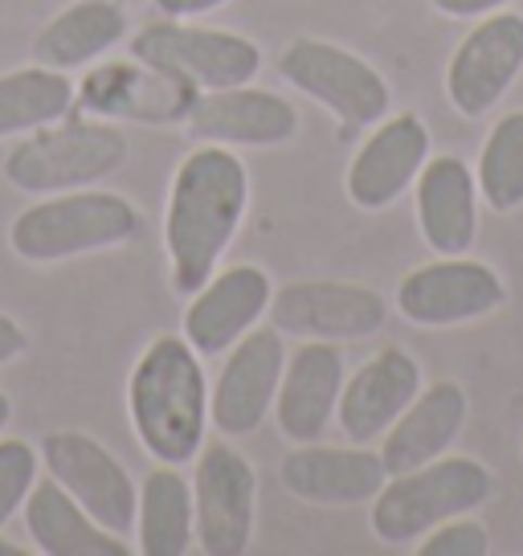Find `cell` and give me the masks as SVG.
<instances>
[{
    "instance_id": "6da1fadb",
    "label": "cell",
    "mask_w": 523,
    "mask_h": 556,
    "mask_svg": "<svg viewBox=\"0 0 523 556\" xmlns=\"http://www.w3.org/2000/svg\"><path fill=\"white\" fill-rule=\"evenodd\" d=\"M250 208V173L226 143H201L180 160L164 205V254L173 291H201L233 245Z\"/></svg>"
},
{
    "instance_id": "7a4b0ae2",
    "label": "cell",
    "mask_w": 523,
    "mask_h": 556,
    "mask_svg": "<svg viewBox=\"0 0 523 556\" xmlns=\"http://www.w3.org/2000/svg\"><path fill=\"white\" fill-rule=\"evenodd\" d=\"M205 356L184 336H156L127 377V417L148 458L189 467L209 434Z\"/></svg>"
},
{
    "instance_id": "3957f363",
    "label": "cell",
    "mask_w": 523,
    "mask_h": 556,
    "mask_svg": "<svg viewBox=\"0 0 523 556\" xmlns=\"http://www.w3.org/2000/svg\"><path fill=\"white\" fill-rule=\"evenodd\" d=\"M140 229V208L123 192L71 189L50 192L37 205L21 208L9 226V245L29 266H53V262L127 245Z\"/></svg>"
},
{
    "instance_id": "277c9868",
    "label": "cell",
    "mask_w": 523,
    "mask_h": 556,
    "mask_svg": "<svg viewBox=\"0 0 523 556\" xmlns=\"http://www.w3.org/2000/svg\"><path fill=\"white\" fill-rule=\"evenodd\" d=\"M490 495H495V475L479 458L442 454L418 470L388 475V483L368 507V528L388 548H409L421 536H430L437 523L479 511Z\"/></svg>"
},
{
    "instance_id": "5b68a950",
    "label": "cell",
    "mask_w": 523,
    "mask_h": 556,
    "mask_svg": "<svg viewBox=\"0 0 523 556\" xmlns=\"http://www.w3.org/2000/svg\"><path fill=\"white\" fill-rule=\"evenodd\" d=\"M131 156V143L115 123L103 119H58L37 127L4 156L9 185L29 197L50 192L94 189L99 180L115 176Z\"/></svg>"
},
{
    "instance_id": "8992f818",
    "label": "cell",
    "mask_w": 523,
    "mask_h": 556,
    "mask_svg": "<svg viewBox=\"0 0 523 556\" xmlns=\"http://www.w3.org/2000/svg\"><path fill=\"white\" fill-rule=\"evenodd\" d=\"M279 74L344 127H372L393 111V90L368 58L323 37H295L279 53Z\"/></svg>"
},
{
    "instance_id": "52a82bcc",
    "label": "cell",
    "mask_w": 523,
    "mask_h": 556,
    "mask_svg": "<svg viewBox=\"0 0 523 556\" xmlns=\"http://www.w3.org/2000/svg\"><path fill=\"white\" fill-rule=\"evenodd\" d=\"M131 58L143 66L168 70L196 90L245 87L262 70V50L250 37L173 17L143 25L140 34L131 37Z\"/></svg>"
},
{
    "instance_id": "ba28073f",
    "label": "cell",
    "mask_w": 523,
    "mask_h": 556,
    "mask_svg": "<svg viewBox=\"0 0 523 556\" xmlns=\"http://www.w3.org/2000/svg\"><path fill=\"white\" fill-rule=\"evenodd\" d=\"M192 479L196 548L205 556H242L258 523V475L233 442H205Z\"/></svg>"
},
{
    "instance_id": "9c48e42d",
    "label": "cell",
    "mask_w": 523,
    "mask_h": 556,
    "mask_svg": "<svg viewBox=\"0 0 523 556\" xmlns=\"http://www.w3.org/2000/svg\"><path fill=\"white\" fill-rule=\"evenodd\" d=\"M507 303L503 275L471 254H437L413 266L397 287V312L413 328H462L495 315Z\"/></svg>"
},
{
    "instance_id": "30bf717a",
    "label": "cell",
    "mask_w": 523,
    "mask_h": 556,
    "mask_svg": "<svg viewBox=\"0 0 523 556\" xmlns=\"http://www.w3.org/2000/svg\"><path fill=\"white\" fill-rule=\"evenodd\" d=\"M37 454H41L46 475L87 507L90 520H99L115 536H131L140 486L131 479V470L123 467L99 438L82 434V430H50L41 438Z\"/></svg>"
},
{
    "instance_id": "8fae6325",
    "label": "cell",
    "mask_w": 523,
    "mask_h": 556,
    "mask_svg": "<svg viewBox=\"0 0 523 556\" xmlns=\"http://www.w3.org/2000/svg\"><path fill=\"white\" fill-rule=\"evenodd\" d=\"M286 336L275 324H258L226 352V365L209 384V426L221 438H250L275 414Z\"/></svg>"
},
{
    "instance_id": "7c38bea8",
    "label": "cell",
    "mask_w": 523,
    "mask_h": 556,
    "mask_svg": "<svg viewBox=\"0 0 523 556\" xmlns=\"http://www.w3.org/2000/svg\"><path fill=\"white\" fill-rule=\"evenodd\" d=\"M266 319L295 340H368L388 324V303L381 291L335 278L286 282L270 295Z\"/></svg>"
},
{
    "instance_id": "4fadbf2b",
    "label": "cell",
    "mask_w": 523,
    "mask_h": 556,
    "mask_svg": "<svg viewBox=\"0 0 523 556\" xmlns=\"http://www.w3.org/2000/svg\"><path fill=\"white\" fill-rule=\"evenodd\" d=\"M523 74V17L487 13L446 62V99L462 119H483L503 103V94Z\"/></svg>"
},
{
    "instance_id": "5bb4252c",
    "label": "cell",
    "mask_w": 523,
    "mask_h": 556,
    "mask_svg": "<svg viewBox=\"0 0 523 556\" xmlns=\"http://www.w3.org/2000/svg\"><path fill=\"white\" fill-rule=\"evenodd\" d=\"M430 148H434L430 127L413 111L384 115L381 123H372V131L356 148L348 173H344L348 201L365 213H381V208L397 205L425 168Z\"/></svg>"
},
{
    "instance_id": "9a60e30c",
    "label": "cell",
    "mask_w": 523,
    "mask_h": 556,
    "mask_svg": "<svg viewBox=\"0 0 523 556\" xmlns=\"http://www.w3.org/2000/svg\"><path fill=\"white\" fill-rule=\"evenodd\" d=\"M275 282L254 262L238 266H217V275L189 295L180 336L189 340L201 356H226L229 348L242 340L250 328H258L270 312Z\"/></svg>"
},
{
    "instance_id": "2e32d148",
    "label": "cell",
    "mask_w": 523,
    "mask_h": 556,
    "mask_svg": "<svg viewBox=\"0 0 523 556\" xmlns=\"http://www.w3.org/2000/svg\"><path fill=\"white\" fill-rule=\"evenodd\" d=\"M279 483L298 504L315 507H356L372 504L377 491L388 483L381 451L352 446H323V442H295L279 463Z\"/></svg>"
},
{
    "instance_id": "e0dca14e",
    "label": "cell",
    "mask_w": 523,
    "mask_h": 556,
    "mask_svg": "<svg viewBox=\"0 0 523 556\" xmlns=\"http://www.w3.org/2000/svg\"><path fill=\"white\" fill-rule=\"evenodd\" d=\"M184 131L196 143L226 148H279L298 136V111L291 99L258 87L201 90L184 115Z\"/></svg>"
},
{
    "instance_id": "ac0fdd59",
    "label": "cell",
    "mask_w": 523,
    "mask_h": 556,
    "mask_svg": "<svg viewBox=\"0 0 523 556\" xmlns=\"http://www.w3.org/2000/svg\"><path fill=\"white\" fill-rule=\"evenodd\" d=\"M344 352L332 340H303L295 352H286L279 397H275V421L279 434L295 442H319L335 421V405L344 393Z\"/></svg>"
},
{
    "instance_id": "d6986e66",
    "label": "cell",
    "mask_w": 523,
    "mask_h": 556,
    "mask_svg": "<svg viewBox=\"0 0 523 556\" xmlns=\"http://www.w3.org/2000/svg\"><path fill=\"white\" fill-rule=\"evenodd\" d=\"M421 365L405 348H381L368 356L352 377H344V393L335 405V421L352 442H381L388 426L409 409V401L421 393Z\"/></svg>"
},
{
    "instance_id": "ffe728a7",
    "label": "cell",
    "mask_w": 523,
    "mask_h": 556,
    "mask_svg": "<svg viewBox=\"0 0 523 556\" xmlns=\"http://www.w3.org/2000/svg\"><path fill=\"white\" fill-rule=\"evenodd\" d=\"M479 180L462 156H430L413 180L421 242L434 254H471L479 238Z\"/></svg>"
},
{
    "instance_id": "44dd1931",
    "label": "cell",
    "mask_w": 523,
    "mask_h": 556,
    "mask_svg": "<svg viewBox=\"0 0 523 556\" xmlns=\"http://www.w3.org/2000/svg\"><path fill=\"white\" fill-rule=\"evenodd\" d=\"M467 417H471V397L458 381L421 384V393L409 401V409L381 438L384 470L401 475V470H418L442 454H450L458 434L467 430Z\"/></svg>"
},
{
    "instance_id": "7402d4cb",
    "label": "cell",
    "mask_w": 523,
    "mask_h": 556,
    "mask_svg": "<svg viewBox=\"0 0 523 556\" xmlns=\"http://www.w3.org/2000/svg\"><path fill=\"white\" fill-rule=\"evenodd\" d=\"M143 66V62H140ZM196 87L156 66H103L87 78L78 103L94 115H119L140 123H176L189 115Z\"/></svg>"
},
{
    "instance_id": "603a6c76",
    "label": "cell",
    "mask_w": 523,
    "mask_h": 556,
    "mask_svg": "<svg viewBox=\"0 0 523 556\" xmlns=\"http://www.w3.org/2000/svg\"><path fill=\"white\" fill-rule=\"evenodd\" d=\"M25 532L37 553L46 556H127V540L106 532L99 520H90L87 507L74 500L66 486H58L46 475L37 479L25 500Z\"/></svg>"
},
{
    "instance_id": "cb8c5ba5",
    "label": "cell",
    "mask_w": 523,
    "mask_h": 556,
    "mask_svg": "<svg viewBox=\"0 0 523 556\" xmlns=\"http://www.w3.org/2000/svg\"><path fill=\"white\" fill-rule=\"evenodd\" d=\"M123 37H127V13L115 0H74L41 25V34L34 37V62L71 74L103 62L115 46H123Z\"/></svg>"
},
{
    "instance_id": "d4e9b609",
    "label": "cell",
    "mask_w": 523,
    "mask_h": 556,
    "mask_svg": "<svg viewBox=\"0 0 523 556\" xmlns=\"http://www.w3.org/2000/svg\"><path fill=\"white\" fill-rule=\"evenodd\" d=\"M196 544V504H192V479L180 467H164L140 483L136 507V548L143 556H189Z\"/></svg>"
},
{
    "instance_id": "484cf974",
    "label": "cell",
    "mask_w": 523,
    "mask_h": 556,
    "mask_svg": "<svg viewBox=\"0 0 523 556\" xmlns=\"http://www.w3.org/2000/svg\"><path fill=\"white\" fill-rule=\"evenodd\" d=\"M74 103H78V87L62 70L34 62V66L0 74V143L66 119Z\"/></svg>"
},
{
    "instance_id": "4316f807",
    "label": "cell",
    "mask_w": 523,
    "mask_h": 556,
    "mask_svg": "<svg viewBox=\"0 0 523 556\" xmlns=\"http://www.w3.org/2000/svg\"><path fill=\"white\" fill-rule=\"evenodd\" d=\"M474 180L487 208L495 213L523 208V111H507L503 119H495L483 139Z\"/></svg>"
},
{
    "instance_id": "83f0119b",
    "label": "cell",
    "mask_w": 523,
    "mask_h": 556,
    "mask_svg": "<svg viewBox=\"0 0 523 556\" xmlns=\"http://www.w3.org/2000/svg\"><path fill=\"white\" fill-rule=\"evenodd\" d=\"M41 479V454L21 438L0 434V528L17 516Z\"/></svg>"
},
{
    "instance_id": "f1b7e54d",
    "label": "cell",
    "mask_w": 523,
    "mask_h": 556,
    "mask_svg": "<svg viewBox=\"0 0 523 556\" xmlns=\"http://www.w3.org/2000/svg\"><path fill=\"white\" fill-rule=\"evenodd\" d=\"M421 556H487L490 532L474 516H454V520L437 523L430 536L418 540Z\"/></svg>"
},
{
    "instance_id": "f546056e",
    "label": "cell",
    "mask_w": 523,
    "mask_h": 556,
    "mask_svg": "<svg viewBox=\"0 0 523 556\" xmlns=\"http://www.w3.org/2000/svg\"><path fill=\"white\" fill-rule=\"evenodd\" d=\"M430 4L450 21H479V17H487V13L511 9L515 0H430Z\"/></svg>"
},
{
    "instance_id": "4dcf8cb0",
    "label": "cell",
    "mask_w": 523,
    "mask_h": 556,
    "mask_svg": "<svg viewBox=\"0 0 523 556\" xmlns=\"http://www.w3.org/2000/svg\"><path fill=\"white\" fill-rule=\"evenodd\" d=\"M25 352H29V336H25V328H21L13 315L0 312V368L21 361Z\"/></svg>"
},
{
    "instance_id": "1f68e13d",
    "label": "cell",
    "mask_w": 523,
    "mask_h": 556,
    "mask_svg": "<svg viewBox=\"0 0 523 556\" xmlns=\"http://www.w3.org/2000/svg\"><path fill=\"white\" fill-rule=\"evenodd\" d=\"M152 4H156V13H164V17L173 21H196L205 17V13H217L229 0H152Z\"/></svg>"
},
{
    "instance_id": "d6a6232c",
    "label": "cell",
    "mask_w": 523,
    "mask_h": 556,
    "mask_svg": "<svg viewBox=\"0 0 523 556\" xmlns=\"http://www.w3.org/2000/svg\"><path fill=\"white\" fill-rule=\"evenodd\" d=\"M9 421H13V401H9V393H0V434L9 430Z\"/></svg>"
},
{
    "instance_id": "836d02e7",
    "label": "cell",
    "mask_w": 523,
    "mask_h": 556,
    "mask_svg": "<svg viewBox=\"0 0 523 556\" xmlns=\"http://www.w3.org/2000/svg\"><path fill=\"white\" fill-rule=\"evenodd\" d=\"M0 556H29V548H25V544H13V540L0 536Z\"/></svg>"
}]
</instances>
